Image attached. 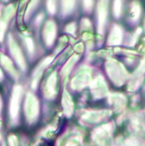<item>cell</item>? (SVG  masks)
Listing matches in <instances>:
<instances>
[{
    "label": "cell",
    "mask_w": 145,
    "mask_h": 146,
    "mask_svg": "<svg viewBox=\"0 0 145 146\" xmlns=\"http://www.w3.org/2000/svg\"><path fill=\"white\" fill-rule=\"evenodd\" d=\"M108 3L107 0H100L97 8L98 33H103L108 15Z\"/></svg>",
    "instance_id": "1"
},
{
    "label": "cell",
    "mask_w": 145,
    "mask_h": 146,
    "mask_svg": "<svg viewBox=\"0 0 145 146\" xmlns=\"http://www.w3.org/2000/svg\"><path fill=\"white\" fill-rule=\"evenodd\" d=\"M56 35V27L53 22H48L46 27L45 36L46 41L48 45H51L55 40Z\"/></svg>",
    "instance_id": "2"
},
{
    "label": "cell",
    "mask_w": 145,
    "mask_h": 146,
    "mask_svg": "<svg viewBox=\"0 0 145 146\" xmlns=\"http://www.w3.org/2000/svg\"><path fill=\"white\" fill-rule=\"evenodd\" d=\"M122 39V32L121 28L115 26L112 29L109 37V43L112 45L119 44Z\"/></svg>",
    "instance_id": "3"
},
{
    "label": "cell",
    "mask_w": 145,
    "mask_h": 146,
    "mask_svg": "<svg viewBox=\"0 0 145 146\" xmlns=\"http://www.w3.org/2000/svg\"><path fill=\"white\" fill-rule=\"evenodd\" d=\"M9 46L12 51V53L13 54L14 56L16 57L19 63L22 65L23 59L22 58L20 51L11 35L9 36Z\"/></svg>",
    "instance_id": "4"
},
{
    "label": "cell",
    "mask_w": 145,
    "mask_h": 146,
    "mask_svg": "<svg viewBox=\"0 0 145 146\" xmlns=\"http://www.w3.org/2000/svg\"><path fill=\"white\" fill-rule=\"evenodd\" d=\"M75 0H61L62 9L64 13H70L74 7Z\"/></svg>",
    "instance_id": "5"
},
{
    "label": "cell",
    "mask_w": 145,
    "mask_h": 146,
    "mask_svg": "<svg viewBox=\"0 0 145 146\" xmlns=\"http://www.w3.org/2000/svg\"><path fill=\"white\" fill-rule=\"evenodd\" d=\"M131 13L132 19L134 21L138 20L140 14V8L139 5L134 4L131 9Z\"/></svg>",
    "instance_id": "6"
},
{
    "label": "cell",
    "mask_w": 145,
    "mask_h": 146,
    "mask_svg": "<svg viewBox=\"0 0 145 146\" xmlns=\"http://www.w3.org/2000/svg\"><path fill=\"white\" fill-rule=\"evenodd\" d=\"M121 0H115L113 5V12L115 17H119L121 12Z\"/></svg>",
    "instance_id": "7"
},
{
    "label": "cell",
    "mask_w": 145,
    "mask_h": 146,
    "mask_svg": "<svg viewBox=\"0 0 145 146\" xmlns=\"http://www.w3.org/2000/svg\"><path fill=\"white\" fill-rule=\"evenodd\" d=\"M47 8L51 14H54L56 11V0H48Z\"/></svg>",
    "instance_id": "8"
},
{
    "label": "cell",
    "mask_w": 145,
    "mask_h": 146,
    "mask_svg": "<svg viewBox=\"0 0 145 146\" xmlns=\"http://www.w3.org/2000/svg\"><path fill=\"white\" fill-rule=\"evenodd\" d=\"M38 2V0H32L31 3H30V4L29 5V7L27 8L26 13V19L28 18V17L30 15V13H31L32 11L34 10V8L35 7L36 5H37Z\"/></svg>",
    "instance_id": "9"
},
{
    "label": "cell",
    "mask_w": 145,
    "mask_h": 146,
    "mask_svg": "<svg viewBox=\"0 0 145 146\" xmlns=\"http://www.w3.org/2000/svg\"><path fill=\"white\" fill-rule=\"evenodd\" d=\"M14 9L13 6L10 5L6 8L5 13V18L6 19H9L13 14Z\"/></svg>",
    "instance_id": "10"
},
{
    "label": "cell",
    "mask_w": 145,
    "mask_h": 146,
    "mask_svg": "<svg viewBox=\"0 0 145 146\" xmlns=\"http://www.w3.org/2000/svg\"><path fill=\"white\" fill-rule=\"evenodd\" d=\"M7 25L3 21L0 22V41H2L6 30Z\"/></svg>",
    "instance_id": "11"
},
{
    "label": "cell",
    "mask_w": 145,
    "mask_h": 146,
    "mask_svg": "<svg viewBox=\"0 0 145 146\" xmlns=\"http://www.w3.org/2000/svg\"><path fill=\"white\" fill-rule=\"evenodd\" d=\"M83 6L87 11H90L93 6V0H83Z\"/></svg>",
    "instance_id": "12"
},
{
    "label": "cell",
    "mask_w": 145,
    "mask_h": 146,
    "mask_svg": "<svg viewBox=\"0 0 145 146\" xmlns=\"http://www.w3.org/2000/svg\"><path fill=\"white\" fill-rule=\"evenodd\" d=\"M26 42L27 45V48L30 52H33L34 50V44L32 40L30 38H27L26 39Z\"/></svg>",
    "instance_id": "13"
},
{
    "label": "cell",
    "mask_w": 145,
    "mask_h": 146,
    "mask_svg": "<svg viewBox=\"0 0 145 146\" xmlns=\"http://www.w3.org/2000/svg\"><path fill=\"white\" fill-rule=\"evenodd\" d=\"M75 25H74V24H70V25L68 26V27H67V29H66V30H67L68 33L72 34L75 33Z\"/></svg>",
    "instance_id": "14"
},
{
    "label": "cell",
    "mask_w": 145,
    "mask_h": 146,
    "mask_svg": "<svg viewBox=\"0 0 145 146\" xmlns=\"http://www.w3.org/2000/svg\"><path fill=\"white\" fill-rule=\"evenodd\" d=\"M3 1H7L8 0H3Z\"/></svg>",
    "instance_id": "15"
}]
</instances>
